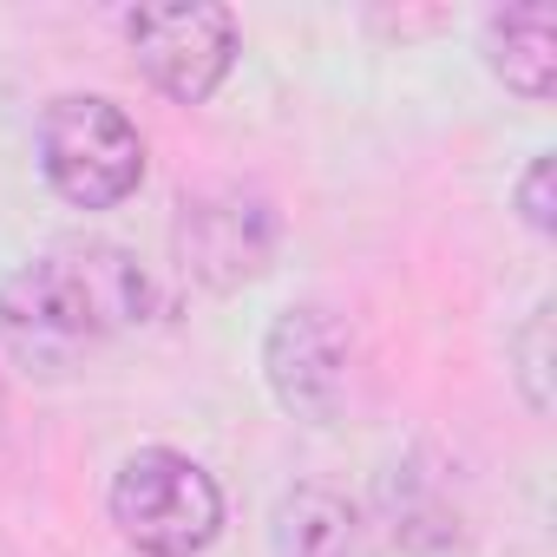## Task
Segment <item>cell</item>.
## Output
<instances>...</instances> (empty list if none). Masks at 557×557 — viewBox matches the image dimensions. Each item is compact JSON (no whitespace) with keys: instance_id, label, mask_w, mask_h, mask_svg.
Wrapping results in <instances>:
<instances>
[{"instance_id":"cell-1","label":"cell","mask_w":557,"mask_h":557,"mask_svg":"<svg viewBox=\"0 0 557 557\" xmlns=\"http://www.w3.org/2000/svg\"><path fill=\"white\" fill-rule=\"evenodd\" d=\"M151 315V275L119 243H53L0 275V348L27 374H66L86 348Z\"/></svg>"},{"instance_id":"cell-2","label":"cell","mask_w":557,"mask_h":557,"mask_svg":"<svg viewBox=\"0 0 557 557\" xmlns=\"http://www.w3.org/2000/svg\"><path fill=\"white\" fill-rule=\"evenodd\" d=\"M106 511L138 557H197L223 537V492L177 446L125 453L106 485Z\"/></svg>"},{"instance_id":"cell-3","label":"cell","mask_w":557,"mask_h":557,"mask_svg":"<svg viewBox=\"0 0 557 557\" xmlns=\"http://www.w3.org/2000/svg\"><path fill=\"white\" fill-rule=\"evenodd\" d=\"M34 151L47 184L73 210H119L145 184V132L132 125L125 106L99 92H60L47 99L34 125Z\"/></svg>"},{"instance_id":"cell-4","label":"cell","mask_w":557,"mask_h":557,"mask_svg":"<svg viewBox=\"0 0 557 557\" xmlns=\"http://www.w3.org/2000/svg\"><path fill=\"white\" fill-rule=\"evenodd\" d=\"M171 249L184 283L210 289V296H236L256 275H269L275 249H283V216L256 184L216 177L177 197V223H171Z\"/></svg>"},{"instance_id":"cell-5","label":"cell","mask_w":557,"mask_h":557,"mask_svg":"<svg viewBox=\"0 0 557 557\" xmlns=\"http://www.w3.org/2000/svg\"><path fill=\"white\" fill-rule=\"evenodd\" d=\"M348 374H355V342L342 329L335 309L322 302H296L269 322L262 335V381L289 420L302 426H329L348 400Z\"/></svg>"},{"instance_id":"cell-6","label":"cell","mask_w":557,"mask_h":557,"mask_svg":"<svg viewBox=\"0 0 557 557\" xmlns=\"http://www.w3.org/2000/svg\"><path fill=\"white\" fill-rule=\"evenodd\" d=\"M125 40H132L138 73L177 106H203L236 66V14L216 8V0L138 8V14H125Z\"/></svg>"},{"instance_id":"cell-7","label":"cell","mask_w":557,"mask_h":557,"mask_svg":"<svg viewBox=\"0 0 557 557\" xmlns=\"http://www.w3.org/2000/svg\"><path fill=\"white\" fill-rule=\"evenodd\" d=\"M381 505H387V531L394 544H407L413 557H453L466 544V518L453 505V485L440 466H426L420 453L387 466L381 479Z\"/></svg>"},{"instance_id":"cell-8","label":"cell","mask_w":557,"mask_h":557,"mask_svg":"<svg viewBox=\"0 0 557 557\" xmlns=\"http://www.w3.org/2000/svg\"><path fill=\"white\" fill-rule=\"evenodd\" d=\"M485 66L505 92L544 106L557 92V8L550 0H518L485 21Z\"/></svg>"},{"instance_id":"cell-9","label":"cell","mask_w":557,"mask_h":557,"mask_svg":"<svg viewBox=\"0 0 557 557\" xmlns=\"http://www.w3.org/2000/svg\"><path fill=\"white\" fill-rule=\"evenodd\" d=\"M275 557H361V518L329 485H296L275 505Z\"/></svg>"},{"instance_id":"cell-10","label":"cell","mask_w":557,"mask_h":557,"mask_svg":"<svg viewBox=\"0 0 557 557\" xmlns=\"http://www.w3.org/2000/svg\"><path fill=\"white\" fill-rule=\"evenodd\" d=\"M511 355H518L524 407H531V413H550V302H537V309L524 315V329L511 335Z\"/></svg>"},{"instance_id":"cell-11","label":"cell","mask_w":557,"mask_h":557,"mask_svg":"<svg viewBox=\"0 0 557 557\" xmlns=\"http://www.w3.org/2000/svg\"><path fill=\"white\" fill-rule=\"evenodd\" d=\"M511 203H518L524 230H537V236H550V230H557V203H550V151H537V158L524 164V177H518Z\"/></svg>"},{"instance_id":"cell-12","label":"cell","mask_w":557,"mask_h":557,"mask_svg":"<svg viewBox=\"0 0 557 557\" xmlns=\"http://www.w3.org/2000/svg\"><path fill=\"white\" fill-rule=\"evenodd\" d=\"M8 420H14V413H8V387H0V446H8V433H14Z\"/></svg>"}]
</instances>
